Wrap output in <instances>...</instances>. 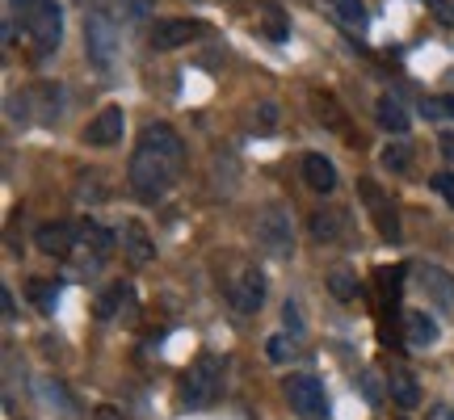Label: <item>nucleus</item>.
<instances>
[{
	"mask_svg": "<svg viewBox=\"0 0 454 420\" xmlns=\"http://www.w3.org/2000/svg\"><path fill=\"white\" fill-rule=\"evenodd\" d=\"M84 55L98 72H114V64H118V30L106 13L84 17Z\"/></svg>",
	"mask_w": 454,
	"mask_h": 420,
	"instance_id": "20e7f679",
	"label": "nucleus"
},
{
	"mask_svg": "<svg viewBox=\"0 0 454 420\" xmlns=\"http://www.w3.org/2000/svg\"><path fill=\"white\" fill-rule=\"evenodd\" d=\"M76 244H84V248H89V253L98 257V265H101V261L114 253L118 236H114V231H106L101 223H93V219H84V223H81V240H76Z\"/></svg>",
	"mask_w": 454,
	"mask_h": 420,
	"instance_id": "f3484780",
	"label": "nucleus"
},
{
	"mask_svg": "<svg viewBox=\"0 0 454 420\" xmlns=\"http://www.w3.org/2000/svg\"><path fill=\"white\" fill-rule=\"evenodd\" d=\"M311 105H316V118H320L325 127L349 130V118H345V110L337 105V97H328V93H311Z\"/></svg>",
	"mask_w": 454,
	"mask_h": 420,
	"instance_id": "aec40b11",
	"label": "nucleus"
},
{
	"mask_svg": "<svg viewBox=\"0 0 454 420\" xmlns=\"http://www.w3.org/2000/svg\"><path fill=\"white\" fill-rule=\"evenodd\" d=\"M400 286H404V265H395V269H379V291H383V299H395Z\"/></svg>",
	"mask_w": 454,
	"mask_h": 420,
	"instance_id": "a878e982",
	"label": "nucleus"
},
{
	"mask_svg": "<svg viewBox=\"0 0 454 420\" xmlns=\"http://www.w3.org/2000/svg\"><path fill=\"white\" fill-rule=\"evenodd\" d=\"M325 4L333 9L337 21H345V26H357V30L366 26V4H362V0H325Z\"/></svg>",
	"mask_w": 454,
	"mask_h": 420,
	"instance_id": "b1692460",
	"label": "nucleus"
},
{
	"mask_svg": "<svg viewBox=\"0 0 454 420\" xmlns=\"http://www.w3.org/2000/svg\"><path fill=\"white\" fill-rule=\"evenodd\" d=\"M181 164H185V144H181V135L173 127H164V122H152L144 127V139L135 147V156H130V190L147 202H156L173 190V181H177Z\"/></svg>",
	"mask_w": 454,
	"mask_h": 420,
	"instance_id": "f257e3e1",
	"label": "nucleus"
},
{
	"mask_svg": "<svg viewBox=\"0 0 454 420\" xmlns=\"http://www.w3.org/2000/svg\"><path fill=\"white\" fill-rule=\"evenodd\" d=\"M362 391H366V400H371V404H379V400H383V387H379V374H362Z\"/></svg>",
	"mask_w": 454,
	"mask_h": 420,
	"instance_id": "7c9ffc66",
	"label": "nucleus"
},
{
	"mask_svg": "<svg viewBox=\"0 0 454 420\" xmlns=\"http://www.w3.org/2000/svg\"><path fill=\"white\" fill-rule=\"evenodd\" d=\"M265 354H270V362H286V357H291V340L278 332V337L265 340Z\"/></svg>",
	"mask_w": 454,
	"mask_h": 420,
	"instance_id": "c756f323",
	"label": "nucleus"
},
{
	"mask_svg": "<svg viewBox=\"0 0 454 420\" xmlns=\"http://www.w3.org/2000/svg\"><path fill=\"white\" fill-rule=\"evenodd\" d=\"M98 420H118V416H114V408H98Z\"/></svg>",
	"mask_w": 454,
	"mask_h": 420,
	"instance_id": "4c0bfd02",
	"label": "nucleus"
},
{
	"mask_svg": "<svg viewBox=\"0 0 454 420\" xmlns=\"http://www.w3.org/2000/svg\"><path fill=\"white\" fill-rule=\"evenodd\" d=\"M282 323H286L291 332H303V315H299V307H294V303H286V307H282Z\"/></svg>",
	"mask_w": 454,
	"mask_h": 420,
	"instance_id": "473e14b6",
	"label": "nucleus"
},
{
	"mask_svg": "<svg viewBox=\"0 0 454 420\" xmlns=\"http://www.w3.org/2000/svg\"><path fill=\"white\" fill-rule=\"evenodd\" d=\"M311 236H316L320 244L340 240V210H316V219H311Z\"/></svg>",
	"mask_w": 454,
	"mask_h": 420,
	"instance_id": "412c9836",
	"label": "nucleus"
},
{
	"mask_svg": "<svg viewBox=\"0 0 454 420\" xmlns=\"http://www.w3.org/2000/svg\"><path fill=\"white\" fill-rule=\"evenodd\" d=\"M429 420H454V408H450V404H438V408H429Z\"/></svg>",
	"mask_w": 454,
	"mask_h": 420,
	"instance_id": "72a5a7b5",
	"label": "nucleus"
},
{
	"mask_svg": "<svg viewBox=\"0 0 454 420\" xmlns=\"http://www.w3.org/2000/svg\"><path fill=\"white\" fill-rule=\"evenodd\" d=\"M0 307H4V320H13V315H17V307H13V294H9V291H0Z\"/></svg>",
	"mask_w": 454,
	"mask_h": 420,
	"instance_id": "f704fd0d",
	"label": "nucleus"
},
{
	"mask_svg": "<svg viewBox=\"0 0 454 420\" xmlns=\"http://www.w3.org/2000/svg\"><path fill=\"white\" fill-rule=\"evenodd\" d=\"M303 181H308L316 194H333V190H337V168H333V160H325L320 152H308V156H303Z\"/></svg>",
	"mask_w": 454,
	"mask_h": 420,
	"instance_id": "2eb2a0df",
	"label": "nucleus"
},
{
	"mask_svg": "<svg viewBox=\"0 0 454 420\" xmlns=\"http://www.w3.org/2000/svg\"><path fill=\"white\" fill-rule=\"evenodd\" d=\"M122 130H127V113H122V105H106V110L84 127V144L89 147H114L122 144Z\"/></svg>",
	"mask_w": 454,
	"mask_h": 420,
	"instance_id": "1a4fd4ad",
	"label": "nucleus"
},
{
	"mask_svg": "<svg viewBox=\"0 0 454 420\" xmlns=\"http://www.w3.org/2000/svg\"><path fill=\"white\" fill-rule=\"evenodd\" d=\"M13 13L21 17V26H26L38 55H55L59 51V43H64V9H59V0H13Z\"/></svg>",
	"mask_w": 454,
	"mask_h": 420,
	"instance_id": "f03ea898",
	"label": "nucleus"
},
{
	"mask_svg": "<svg viewBox=\"0 0 454 420\" xmlns=\"http://www.w3.org/2000/svg\"><path fill=\"white\" fill-rule=\"evenodd\" d=\"M227 299H231V307L240 315H257L261 303H265V277H261V269H240V277H231V286H227Z\"/></svg>",
	"mask_w": 454,
	"mask_h": 420,
	"instance_id": "6e6552de",
	"label": "nucleus"
},
{
	"mask_svg": "<svg viewBox=\"0 0 454 420\" xmlns=\"http://www.w3.org/2000/svg\"><path fill=\"white\" fill-rule=\"evenodd\" d=\"M118 244H122V253H127L135 265H147V261L156 257V244H152V236H147V227L135 223V219H127V223H122Z\"/></svg>",
	"mask_w": 454,
	"mask_h": 420,
	"instance_id": "ddd939ff",
	"label": "nucleus"
},
{
	"mask_svg": "<svg viewBox=\"0 0 454 420\" xmlns=\"http://www.w3.org/2000/svg\"><path fill=\"white\" fill-rule=\"evenodd\" d=\"M152 4H156V0H130V13H135V17H144L147 9H152Z\"/></svg>",
	"mask_w": 454,
	"mask_h": 420,
	"instance_id": "e433bc0d",
	"label": "nucleus"
},
{
	"mask_svg": "<svg viewBox=\"0 0 454 420\" xmlns=\"http://www.w3.org/2000/svg\"><path fill=\"white\" fill-rule=\"evenodd\" d=\"M219 391H223V362L215 354H202L181 383V400L190 408H211L219 400Z\"/></svg>",
	"mask_w": 454,
	"mask_h": 420,
	"instance_id": "7ed1b4c3",
	"label": "nucleus"
},
{
	"mask_svg": "<svg viewBox=\"0 0 454 420\" xmlns=\"http://www.w3.org/2000/svg\"><path fill=\"white\" fill-rule=\"evenodd\" d=\"M286 400H291V408L303 420L328 416L325 387H320V378H311V374H291V378H286Z\"/></svg>",
	"mask_w": 454,
	"mask_h": 420,
	"instance_id": "423d86ee",
	"label": "nucleus"
},
{
	"mask_svg": "<svg viewBox=\"0 0 454 420\" xmlns=\"http://www.w3.org/2000/svg\"><path fill=\"white\" fill-rule=\"evenodd\" d=\"M328 291H333V299L349 303V299L357 294V277L349 274V269H333V274H328Z\"/></svg>",
	"mask_w": 454,
	"mask_h": 420,
	"instance_id": "393cba45",
	"label": "nucleus"
},
{
	"mask_svg": "<svg viewBox=\"0 0 454 420\" xmlns=\"http://www.w3.org/2000/svg\"><path fill=\"white\" fill-rule=\"evenodd\" d=\"M442 110H446V113L454 118V97H442Z\"/></svg>",
	"mask_w": 454,
	"mask_h": 420,
	"instance_id": "58836bf2",
	"label": "nucleus"
},
{
	"mask_svg": "<svg viewBox=\"0 0 454 420\" xmlns=\"http://www.w3.org/2000/svg\"><path fill=\"white\" fill-rule=\"evenodd\" d=\"M26 294H30V303L43 311V315H51L55 303H59V286H55V282H43V277H34L30 286H26Z\"/></svg>",
	"mask_w": 454,
	"mask_h": 420,
	"instance_id": "4be33fe9",
	"label": "nucleus"
},
{
	"mask_svg": "<svg viewBox=\"0 0 454 420\" xmlns=\"http://www.w3.org/2000/svg\"><path fill=\"white\" fill-rule=\"evenodd\" d=\"M278 118H282V113H278L274 101H261L257 110H253V127H257V130H274Z\"/></svg>",
	"mask_w": 454,
	"mask_h": 420,
	"instance_id": "bb28decb",
	"label": "nucleus"
},
{
	"mask_svg": "<svg viewBox=\"0 0 454 420\" xmlns=\"http://www.w3.org/2000/svg\"><path fill=\"white\" fill-rule=\"evenodd\" d=\"M417 282H421L425 299H429L434 307H442V311H450V307H454V277L446 274V269H438V265H425Z\"/></svg>",
	"mask_w": 454,
	"mask_h": 420,
	"instance_id": "9b49d317",
	"label": "nucleus"
},
{
	"mask_svg": "<svg viewBox=\"0 0 454 420\" xmlns=\"http://www.w3.org/2000/svg\"><path fill=\"white\" fill-rule=\"evenodd\" d=\"M362 198H366V202H371V214H374V227H379V236H383V240H400V219H395V210H391V202L383 194H379V190H374V185H362Z\"/></svg>",
	"mask_w": 454,
	"mask_h": 420,
	"instance_id": "4468645a",
	"label": "nucleus"
},
{
	"mask_svg": "<svg viewBox=\"0 0 454 420\" xmlns=\"http://www.w3.org/2000/svg\"><path fill=\"white\" fill-rule=\"evenodd\" d=\"M438 144H442V156H446V160L454 164V135H442Z\"/></svg>",
	"mask_w": 454,
	"mask_h": 420,
	"instance_id": "c9c22d12",
	"label": "nucleus"
},
{
	"mask_svg": "<svg viewBox=\"0 0 454 420\" xmlns=\"http://www.w3.org/2000/svg\"><path fill=\"white\" fill-rule=\"evenodd\" d=\"M257 244L278 261H286L294 253V227L282 206H265L257 214Z\"/></svg>",
	"mask_w": 454,
	"mask_h": 420,
	"instance_id": "39448f33",
	"label": "nucleus"
},
{
	"mask_svg": "<svg viewBox=\"0 0 454 420\" xmlns=\"http://www.w3.org/2000/svg\"><path fill=\"white\" fill-rule=\"evenodd\" d=\"M76 240H81V227H72V223H43L38 231H34V244L47 253V257H67L72 248H76Z\"/></svg>",
	"mask_w": 454,
	"mask_h": 420,
	"instance_id": "9d476101",
	"label": "nucleus"
},
{
	"mask_svg": "<svg viewBox=\"0 0 454 420\" xmlns=\"http://www.w3.org/2000/svg\"><path fill=\"white\" fill-rule=\"evenodd\" d=\"M34 391H38V400L51 408V412H59L64 420H72V395H67V387L59 383V378H34Z\"/></svg>",
	"mask_w": 454,
	"mask_h": 420,
	"instance_id": "dca6fc26",
	"label": "nucleus"
},
{
	"mask_svg": "<svg viewBox=\"0 0 454 420\" xmlns=\"http://www.w3.org/2000/svg\"><path fill=\"white\" fill-rule=\"evenodd\" d=\"M383 168H391V173H408L412 168V144L408 139H395V144H387L383 147Z\"/></svg>",
	"mask_w": 454,
	"mask_h": 420,
	"instance_id": "5701e85b",
	"label": "nucleus"
},
{
	"mask_svg": "<svg viewBox=\"0 0 454 420\" xmlns=\"http://www.w3.org/2000/svg\"><path fill=\"white\" fill-rule=\"evenodd\" d=\"M434 190L454 206V173H438V177H434Z\"/></svg>",
	"mask_w": 454,
	"mask_h": 420,
	"instance_id": "2f4dec72",
	"label": "nucleus"
},
{
	"mask_svg": "<svg viewBox=\"0 0 454 420\" xmlns=\"http://www.w3.org/2000/svg\"><path fill=\"white\" fill-rule=\"evenodd\" d=\"M202 34H207L202 21H190V17H164V21L152 26V47L156 51H177V47H185V43L202 38Z\"/></svg>",
	"mask_w": 454,
	"mask_h": 420,
	"instance_id": "0eeeda50",
	"label": "nucleus"
},
{
	"mask_svg": "<svg viewBox=\"0 0 454 420\" xmlns=\"http://www.w3.org/2000/svg\"><path fill=\"white\" fill-rule=\"evenodd\" d=\"M442 328L438 320L429 315V311H404V340L408 349H429V345H438Z\"/></svg>",
	"mask_w": 454,
	"mask_h": 420,
	"instance_id": "f8f14e48",
	"label": "nucleus"
},
{
	"mask_svg": "<svg viewBox=\"0 0 454 420\" xmlns=\"http://www.w3.org/2000/svg\"><path fill=\"white\" fill-rule=\"evenodd\" d=\"M408 122H412V118H408L404 105L391 97V93H383V97H379V127L391 130V135H404Z\"/></svg>",
	"mask_w": 454,
	"mask_h": 420,
	"instance_id": "6ab92c4d",
	"label": "nucleus"
},
{
	"mask_svg": "<svg viewBox=\"0 0 454 420\" xmlns=\"http://www.w3.org/2000/svg\"><path fill=\"white\" fill-rule=\"evenodd\" d=\"M101 173H84V177H81V185H76V198H81V202H84V198H93V202H101V198H106V190H101Z\"/></svg>",
	"mask_w": 454,
	"mask_h": 420,
	"instance_id": "cd10ccee",
	"label": "nucleus"
},
{
	"mask_svg": "<svg viewBox=\"0 0 454 420\" xmlns=\"http://www.w3.org/2000/svg\"><path fill=\"white\" fill-rule=\"evenodd\" d=\"M387 391H391V400H395L400 408H417V404H421V387H417V378H412L408 370H391Z\"/></svg>",
	"mask_w": 454,
	"mask_h": 420,
	"instance_id": "a211bd4d",
	"label": "nucleus"
},
{
	"mask_svg": "<svg viewBox=\"0 0 454 420\" xmlns=\"http://www.w3.org/2000/svg\"><path fill=\"white\" fill-rule=\"evenodd\" d=\"M265 30L274 43H286V21H282V9H274V4L265 9Z\"/></svg>",
	"mask_w": 454,
	"mask_h": 420,
	"instance_id": "c85d7f7f",
	"label": "nucleus"
}]
</instances>
